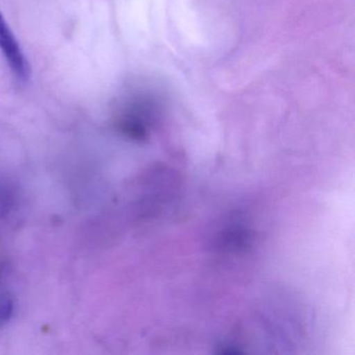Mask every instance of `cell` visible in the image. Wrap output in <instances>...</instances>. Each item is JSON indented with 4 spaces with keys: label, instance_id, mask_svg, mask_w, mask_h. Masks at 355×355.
Instances as JSON below:
<instances>
[{
    "label": "cell",
    "instance_id": "cell-1",
    "mask_svg": "<svg viewBox=\"0 0 355 355\" xmlns=\"http://www.w3.org/2000/svg\"><path fill=\"white\" fill-rule=\"evenodd\" d=\"M0 51L3 53L10 69L18 82L24 84L31 76L28 60L22 53L19 43L16 40L11 28L0 13Z\"/></svg>",
    "mask_w": 355,
    "mask_h": 355
},
{
    "label": "cell",
    "instance_id": "cell-2",
    "mask_svg": "<svg viewBox=\"0 0 355 355\" xmlns=\"http://www.w3.org/2000/svg\"><path fill=\"white\" fill-rule=\"evenodd\" d=\"M15 313V300L9 293L0 294V328L7 325Z\"/></svg>",
    "mask_w": 355,
    "mask_h": 355
},
{
    "label": "cell",
    "instance_id": "cell-3",
    "mask_svg": "<svg viewBox=\"0 0 355 355\" xmlns=\"http://www.w3.org/2000/svg\"><path fill=\"white\" fill-rule=\"evenodd\" d=\"M8 265L3 259H0V284L7 275Z\"/></svg>",
    "mask_w": 355,
    "mask_h": 355
}]
</instances>
